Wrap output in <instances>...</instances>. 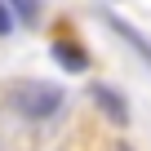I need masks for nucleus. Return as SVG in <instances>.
Wrapping results in <instances>:
<instances>
[{
    "mask_svg": "<svg viewBox=\"0 0 151 151\" xmlns=\"http://www.w3.org/2000/svg\"><path fill=\"white\" fill-rule=\"evenodd\" d=\"M58 107H62V89H58V85L31 80V85H22V89L14 93V111L27 116V120H49Z\"/></svg>",
    "mask_w": 151,
    "mask_h": 151,
    "instance_id": "1",
    "label": "nucleus"
},
{
    "mask_svg": "<svg viewBox=\"0 0 151 151\" xmlns=\"http://www.w3.org/2000/svg\"><path fill=\"white\" fill-rule=\"evenodd\" d=\"M89 98L98 102V111H102L111 124H129V102H124L111 85H89Z\"/></svg>",
    "mask_w": 151,
    "mask_h": 151,
    "instance_id": "2",
    "label": "nucleus"
},
{
    "mask_svg": "<svg viewBox=\"0 0 151 151\" xmlns=\"http://www.w3.org/2000/svg\"><path fill=\"white\" fill-rule=\"evenodd\" d=\"M102 22H107V27H111V31H116L120 40H124V45H133V53H138V58H142V62L151 67V40H147L142 31H133L129 22H120L116 14H102Z\"/></svg>",
    "mask_w": 151,
    "mask_h": 151,
    "instance_id": "3",
    "label": "nucleus"
},
{
    "mask_svg": "<svg viewBox=\"0 0 151 151\" xmlns=\"http://www.w3.org/2000/svg\"><path fill=\"white\" fill-rule=\"evenodd\" d=\"M53 58H58L67 71H85V67H89V58L76 49V45H67V40H58V45H53Z\"/></svg>",
    "mask_w": 151,
    "mask_h": 151,
    "instance_id": "4",
    "label": "nucleus"
},
{
    "mask_svg": "<svg viewBox=\"0 0 151 151\" xmlns=\"http://www.w3.org/2000/svg\"><path fill=\"white\" fill-rule=\"evenodd\" d=\"M9 5H14V14L22 22H36V0H9Z\"/></svg>",
    "mask_w": 151,
    "mask_h": 151,
    "instance_id": "5",
    "label": "nucleus"
},
{
    "mask_svg": "<svg viewBox=\"0 0 151 151\" xmlns=\"http://www.w3.org/2000/svg\"><path fill=\"white\" fill-rule=\"evenodd\" d=\"M14 31V14H9V5L0 0V36H9Z\"/></svg>",
    "mask_w": 151,
    "mask_h": 151,
    "instance_id": "6",
    "label": "nucleus"
}]
</instances>
